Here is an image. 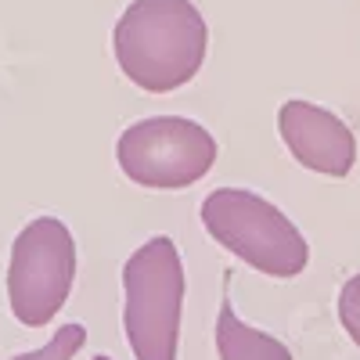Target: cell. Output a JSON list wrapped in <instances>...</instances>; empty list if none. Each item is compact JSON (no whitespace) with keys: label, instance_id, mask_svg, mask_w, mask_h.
<instances>
[{"label":"cell","instance_id":"1","mask_svg":"<svg viewBox=\"0 0 360 360\" xmlns=\"http://www.w3.org/2000/svg\"><path fill=\"white\" fill-rule=\"evenodd\" d=\"M115 65L144 94L188 86L209 58V25L195 0H130L112 29Z\"/></svg>","mask_w":360,"mask_h":360},{"label":"cell","instance_id":"2","mask_svg":"<svg viewBox=\"0 0 360 360\" xmlns=\"http://www.w3.org/2000/svg\"><path fill=\"white\" fill-rule=\"evenodd\" d=\"M188 274L169 234H152L123 263V332L134 360H176Z\"/></svg>","mask_w":360,"mask_h":360},{"label":"cell","instance_id":"3","mask_svg":"<svg viewBox=\"0 0 360 360\" xmlns=\"http://www.w3.org/2000/svg\"><path fill=\"white\" fill-rule=\"evenodd\" d=\"M198 220L213 242L256 274L292 281L307 270L310 245L281 205L249 188H217L202 198Z\"/></svg>","mask_w":360,"mask_h":360},{"label":"cell","instance_id":"4","mask_svg":"<svg viewBox=\"0 0 360 360\" xmlns=\"http://www.w3.org/2000/svg\"><path fill=\"white\" fill-rule=\"evenodd\" d=\"M220 144L198 119L144 115L115 141V166L148 191H188L217 166Z\"/></svg>","mask_w":360,"mask_h":360},{"label":"cell","instance_id":"5","mask_svg":"<svg viewBox=\"0 0 360 360\" xmlns=\"http://www.w3.org/2000/svg\"><path fill=\"white\" fill-rule=\"evenodd\" d=\"M79 252L65 220L33 217L11 242L8 259V307L11 317L37 332L54 324L76 288Z\"/></svg>","mask_w":360,"mask_h":360},{"label":"cell","instance_id":"6","mask_svg":"<svg viewBox=\"0 0 360 360\" xmlns=\"http://www.w3.org/2000/svg\"><path fill=\"white\" fill-rule=\"evenodd\" d=\"M278 134L288 155L317 176H349L356 166V137L332 108L292 98L278 108Z\"/></svg>","mask_w":360,"mask_h":360},{"label":"cell","instance_id":"7","mask_svg":"<svg viewBox=\"0 0 360 360\" xmlns=\"http://www.w3.org/2000/svg\"><path fill=\"white\" fill-rule=\"evenodd\" d=\"M213 332H217V356L220 360H295L292 349L278 335L263 332L256 324H245L234 314L231 303L220 307Z\"/></svg>","mask_w":360,"mask_h":360},{"label":"cell","instance_id":"8","mask_svg":"<svg viewBox=\"0 0 360 360\" xmlns=\"http://www.w3.org/2000/svg\"><path fill=\"white\" fill-rule=\"evenodd\" d=\"M86 342V328L79 321H69V324H58V332L40 346V349H29V353H15L8 360H72Z\"/></svg>","mask_w":360,"mask_h":360},{"label":"cell","instance_id":"9","mask_svg":"<svg viewBox=\"0 0 360 360\" xmlns=\"http://www.w3.org/2000/svg\"><path fill=\"white\" fill-rule=\"evenodd\" d=\"M339 321L346 328V335L353 339V346L360 349V274H353L339 288Z\"/></svg>","mask_w":360,"mask_h":360},{"label":"cell","instance_id":"10","mask_svg":"<svg viewBox=\"0 0 360 360\" xmlns=\"http://www.w3.org/2000/svg\"><path fill=\"white\" fill-rule=\"evenodd\" d=\"M90 360H112V356H105V353H98V356H90Z\"/></svg>","mask_w":360,"mask_h":360}]
</instances>
